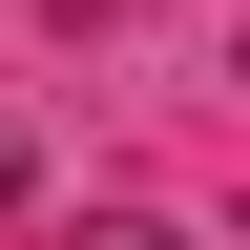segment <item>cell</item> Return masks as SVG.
<instances>
[{"instance_id": "6da1fadb", "label": "cell", "mask_w": 250, "mask_h": 250, "mask_svg": "<svg viewBox=\"0 0 250 250\" xmlns=\"http://www.w3.org/2000/svg\"><path fill=\"white\" fill-rule=\"evenodd\" d=\"M83 250H188V229H167V208H104V229H83Z\"/></svg>"}, {"instance_id": "7a4b0ae2", "label": "cell", "mask_w": 250, "mask_h": 250, "mask_svg": "<svg viewBox=\"0 0 250 250\" xmlns=\"http://www.w3.org/2000/svg\"><path fill=\"white\" fill-rule=\"evenodd\" d=\"M21 188H42V167H21V125H0V208H21Z\"/></svg>"}]
</instances>
